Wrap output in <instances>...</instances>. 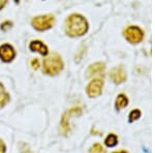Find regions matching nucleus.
I'll list each match as a JSON object with an SVG mask.
<instances>
[{
	"instance_id": "obj_1",
	"label": "nucleus",
	"mask_w": 155,
	"mask_h": 153,
	"mask_svg": "<svg viewBox=\"0 0 155 153\" xmlns=\"http://www.w3.org/2000/svg\"><path fill=\"white\" fill-rule=\"evenodd\" d=\"M88 30V23L84 17L74 14L68 17L65 24V31L69 36H82Z\"/></svg>"
},
{
	"instance_id": "obj_2",
	"label": "nucleus",
	"mask_w": 155,
	"mask_h": 153,
	"mask_svg": "<svg viewBox=\"0 0 155 153\" xmlns=\"http://www.w3.org/2000/svg\"><path fill=\"white\" fill-rule=\"evenodd\" d=\"M63 68V62L59 55L54 54L44 62V72L50 76H56Z\"/></svg>"
},
{
	"instance_id": "obj_3",
	"label": "nucleus",
	"mask_w": 155,
	"mask_h": 153,
	"mask_svg": "<svg viewBox=\"0 0 155 153\" xmlns=\"http://www.w3.org/2000/svg\"><path fill=\"white\" fill-rule=\"evenodd\" d=\"M54 25V17L52 15H46V16H39L32 20V26L39 31H44L51 28Z\"/></svg>"
},
{
	"instance_id": "obj_4",
	"label": "nucleus",
	"mask_w": 155,
	"mask_h": 153,
	"mask_svg": "<svg viewBox=\"0 0 155 153\" xmlns=\"http://www.w3.org/2000/svg\"><path fill=\"white\" fill-rule=\"evenodd\" d=\"M124 35L126 39L131 44H137L143 39L144 33L139 27L137 26H129L124 30Z\"/></svg>"
},
{
	"instance_id": "obj_5",
	"label": "nucleus",
	"mask_w": 155,
	"mask_h": 153,
	"mask_svg": "<svg viewBox=\"0 0 155 153\" xmlns=\"http://www.w3.org/2000/svg\"><path fill=\"white\" fill-rule=\"evenodd\" d=\"M72 114L74 115H81L82 114V110L81 108L77 107V108H71V110L66 111L64 113V115L62 116L61 119V129L62 132L64 135H67L69 131V119H71V116Z\"/></svg>"
},
{
	"instance_id": "obj_6",
	"label": "nucleus",
	"mask_w": 155,
	"mask_h": 153,
	"mask_svg": "<svg viewBox=\"0 0 155 153\" xmlns=\"http://www.w3.org/2000/svg\"><path fill=\"white\" fill-rule=\"evenodd\" d=\"M102 87H104V82L101 79H95L87 87V93L90 97H96L101 93Z\"/></svg>"
},
{
	"instance_id": "obj_7",
	"label": "nucleus",
	"mask_w": 155,
	"mask_h": 153,
	"mask_svg": "<svg viewBox=\"0 0 155 153\" xmlns=\"http://www.w3.org/2000/svg\"><path fill=\"white\" fill-rule=\"evenodd\" d=\"M16 56L15 50L11 45H2L0 47V58L3 60L4 62H11Z\"/></svg>"
},
{
	"instance_id": "obj_8",
	"label": "nucleus",
	"mask_w": 155,
	"mask_h": 153,
	"mask_svg": "<svg viewBox=\"0 0 155 153\" xmlns=\"http://www.w3.org/2000/svg\"><path fill=\"white\" fill-rule=\"evenodd\" d=\"M111 78L116 84L124 82L126 80V72L123 66L115 67L113 71L111 72Z\"/></svg>"
},
{
	"instance_id": "obj_9",
	"label": "nucleus",
	"mask_w": 155,
	"mask_h": 153,
	"mask_svg": "<svg viewBox=\"0 0 155 153\" xmlns=\"http://www.w3.org/2000/svg\"><path fill=\"white\" fill-rule=\"evenodd\" d=\"M29 49L33 52H38L39 54L44 55V56H46V55L48 54V48L39 41H33L30 42Z\"/></svg>"
},
{
	"instance_id": "obj_10",
	"label": "nucleus",
	"mask_w": 155,
	"mask_h": 153,
	"mask_svg": "<svg viewBox=\"0 0 155 153\" xmlns=\"http://www.w3.org/2000/svg\"><path fill=\"white\" fill-rule=\"evenodd\" d=\"M104 64L101 63V62H97V63L92 64L91 66L89 67L88 71V75L89 77L92 76H101V75L104 74Z\"/></svg>"
},
{
	"instance_id": "obj_11",
	"label": "nucleus",
	"mask_w": 155,
	"mask_h": 153,
	"mask_svg": "<svg viewBox=\"0 0 155 153\" xmlns=\"http://www.w3.org/2000/svg\"><path fill=\"white\" fill-rule=\"evenodd\" d=\"M9 100V95L6 92V90L4 89L3 85L0 83V108L4 107L8 102Z\"/></svg>"
},
{
	"instance_id": "obj_12",
	"label": "nucleus",
	"mask_w": 155,
	"mask_h": 153,
	"mask_svg": "<svg viewBox=\"0 0 155 153\" xmlns=\"http://www.w3.org/2000/svg\"><path fill=\"white\" fill-rule=\"evenodd\" d=\"M128 105V98L124 94H120L116 99V108L117 109H123Z\"/></svg>"
},
{
	"instance_id": "obj_13",
	"label": "nucleus",
	"mask_w": 155,
	"mask_h": 153,
	"mask_svg": "<svg viewBox=\"0 0 155 153\" xmlns=\"http://www.w3.org/2000/svg\"><path fill=\"white\" fill-rule=\"evenodd\" d=\"M117 143H118V138H117V135L114 134H110L106 139V145L109 147L116 146Z\"/></svg>"
},
{
	"instance_id": "obj_14",
	"label": "nucleus",
	"mask_w": 155,
	"mask_h": 153,
	"mask_svg": "<svg viewBox=\"0 0 155 153\" xmlns=\"http://www.w3.org/2000/svg\"><path fill=\"white\" fill-rule=\"evenodd\" d=\"M90 153H106V151H104V147L101 144H95L91 147Z\"/></svg>"
},
{
	"instance_id": "obj_15",
	"label": "nucleus",
	"mask_w": 155,
	"mask_h": 153,
	"mask_svg": "<svg viewBox=\"0 0 155 153\" xmlns=\"http://www.w3.org/2000/svg\"><path fill=\"white\" fill-rule=\"evenodd\" d=\"M140 117H141V111H140V110H137V109L131 111V113L129 114V120H130V121L137 120Z\"/></svg>"
},
{
	"instance_id": "obj_16",
	"label": "nucleus",
	"mask_w": 155,
	"mask_h": 153,
	"mask_svg": "<svg viewBox=\"0 0 155 153\" xmlns=\"http://www.w3.org/2000/svg\"><path fill=\"white\" fill-rule=\"evenodd\" d=\"M12 25V22L5 21V22H3V23L1 24V29H2V30H4V31H6V30H8L9 28H11Z\"/></svg>"
},
{
	"instance_id": "obj_17",
	"label": "nucleus",
	"mask_w": 155,
	"mask_h": 153,
	"mask_svg": "<svg viewBox=\"0 0 155 153\" xmlns=\"http://www.w3.org/2000/svg\"><path fill=\"white\" fill-rule=\"evenodd\" d=\"M31 66L33 67L34 69H37L39 67V61H38V59H32V61H31Z\"/></svg>"
},
{
	"instance_id": "obj_18",
	"label": "nucleus",
	"mask_w": 155,
	"mask_h": 153,
	"mask_svg": "<svg viewBox=\"0 0 155 153\" xmlns=\"http://www.w3.org/2000/svg\"><path fill=\"white\" fill-rule=\"evenodd\" d=\"M0 153H5V145L2 140H0Z\"/></svg>"
},
{
	"instance_id": "obj_19",
	"label": "nucleus",
	"mask_w": 155,
	"mask_h": 153,
	"mask_svg": "<svg viewBox=\"0 0 155 153\" xmlns=\"http://www.w3.org/2000/svg\"><path fill=\"white\" fill-rule=\"evenodd\" d=\"M6 4V1H4V0H0V9H2L4 6H5Z\"/></svg>"
},
{
	"instance_id": "obj_20",
	"label": "nucleus",
	"mask_w": 155,
	"mask_h": 153,
	"mask_svg": "<svg viewBox=\"0 0 155 153\" xmlns=\"http://www.w3.org/2000/svg\"><path fill=\"white\" fill-rule=\"evenodd\" d=\"M22 153H31V151H30L29 149H27V148H26V149L23 150V152H22Z\"/></svg>"
},
{
	"instance_id": "obj_21",
	"label": "nucleus",
	"mask_w": 155,
	"mask_h": 153,
	"mask_svg": "<svg viewBox=\"0 0 155 153\" xmlns=\"http://www.w3.org/2000/svg\"><path fill=\"white\" fill-rule=\"evenodd\" d=\"M114 153H128V152L124 151V150H119V151H116V152H114Z\"/></svg>"
}]
</instances>
